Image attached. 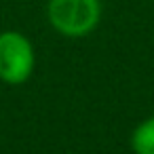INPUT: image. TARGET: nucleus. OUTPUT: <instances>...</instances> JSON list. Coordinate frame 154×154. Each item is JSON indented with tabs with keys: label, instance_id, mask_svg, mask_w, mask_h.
<instances>
[{
	"label": "nucleus",
	"instance_id": "nucleus-1",
	"mask_svg": "<svg viewBox=\"0 0 154 154\" xmlns=\"http://www.w3.org/2000/svg\"><path fill=\"white\" fill-rule=\"evenodd\" d=\"M101 15L99 0H51L49 19L66 36H82L91 32Z\"/></svg>",
	"mask_w": 154,
	"mask_h": 154
},
{
	"label": "nucleus",
	"instance_id": "nucleus-2",
	"mask_svg": "<svg viewBox=\"0 0 154 154\" xmlns=\"http://www.w3.org/2000/svg\"><path fill=\"white\" fill-rule=\"evenodd\" d=\"M34 51L26 36L17 32L0 34V78L7 82H23L32 74Z\"/></svg>",
	"mask_w": 154,
	"mask_h": 154
},
{
	"label": "nucleus",
	"instance_id": "nucleus-3",
	"mask_svg": "<svg viewBox=\"0 0 154 154\" xmlns=\"http://www.w3.org/2000/svg\"><path fill=\"white\" fill-rule=\"evenodd\" d=\"M133 150L137 154H154V116L141 122L133 133Z\"/></svg>",
	"mask_w": 154,
	"mask_h": 154
}]
</instances>
